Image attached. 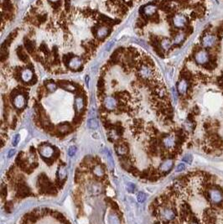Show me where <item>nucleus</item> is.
Wrapping results in <instances>:
<instances>
[{
  "mask_svg": "<svg viewBox=\"0 0 223 224\" xmlns=\"http://www.w3.org/2000/svg\"><path fill=\"white\" fill-rule=\"evenodd\" d=\"M208 197L209 201L213 205H219L222 202L223 193L219 188L212 187L208 190Z\"/></svg>",
  "mask_w": 223,
  "mask_h": 224,
  "instance_id": "obj_1",
  "label": "nucleus"
},
{
  "mask_svg": "<svg viewBox=\"0 0 223 224\" xmlns=\"http://www.w3.org/2000/svg\"><path fill=\"white\" fill-rule=\"evenodd\" d=\"M159 216L164 222H171L175 216L176 213L174 208L170 207H162L159 210Z\"/></svg>",
  "mask_w": 223,
  "mask_h": 224,
  "instance_id": "obj_2",
  "label": "nucleus"
},
{
  "mask_svg": "<svg viewBox=\"0 0 223 224\" xmlns=\"http://www.w3.org/2000/svg\"><path fill=\"white\" fill-rule=\"evenodd\" d=\"M38 150H39L40 156L46 160H51L55 154V148L49 144H43V145H40Z\"/></svg>",
  "mask_w": 223,
  "mask_h": 224,
  "instance_id": "obj_3",
  "label": "nucleus"
},
{
  "mask_svg": "<svg viewBox=\"0 0 223 224\" xmlns=\"http://www.w3.org/2000/svg\"><path fill=\"white\" fill-rule=\"evenodd\" d=\"M217 42V38L215 35L212 34H206L203 36L202 40H201V45L205 48H211Z\"/></svg>",
  "mask_w": 223,
  "mask_h": 224,
  "instance_id": "obj_4",
  "label": "nucleus"
},
{
  "mask_svg": "<svg viewBox=\"0 0 223 224\" xmlns=\"http://www.w3.org/2000/svg\"><path fill=\"white\" fill-rule=\"evenodd\" d=\"M209 60H210V55L208 52L204 50L198 51L195 55V60L199 65H206V63H208Z\"/></svg>",
  "mask_w": 223,
  "mask_h": 224,
  "instance_id": "obj_5",
  "label": "nucleus"
},
{
  "mask_svg": "<svg viewBox=\"0 0 223 224\" xmlns=\"http://www.w3.org/2000/svg\"><path fill=\"white\" fill-rule=\"evenodd\" d=\"M176 137H174V135H166L165 137L162 138V145L163 146L168 149V150H171L173 149H174L176 146Z\"/></svg>",
  "mask_w": 223,
  "mask_h": 224,
  "instance_id": "obj_6",
  "label": "nucleus"
},
{
  "mask_svg": "<svg viewBox=\"0 0 223 224\" xmlns=\"http://www.w3.org/2000/svg\"><path fill=\"white\" fill-rule=\"evenodd\" d=\"M13 104L15 108L17 109H23L26 105V98L21 93H18L14 97L13 99Z\"/></svg>",
  "mask_w": 223,
  "mask_h": 224,
  "instance_id": "obj_7",
  "label": "nucleus"
},
{
  "mask_svg": "<svg viewBox=\"0 0 223 224\" xmlns=\"http://www.w3.org/2000/svg\"><path fill=\"white\" fill-rule=\"evenodd\" d=\"M174 166V160L171 158H167L160 164L159 167V171L163 174L170 172Z\"/></svg>",
  "mask_w": 223,
  "mask_h": 224,
  "instance_id": "obj_8",
  "label": "nucleus"
},
{
  "mask_svg": "<svg viewBox=\"0 0 223 224\" xmlns=\"http://www.w3.org/2000/svg\"><path fill=\"white\" fill-rule=\"evenodd\" d=\"M103 105L107 110L112 111L117 108L118 101L116 100V98H114L112 97H106L103 100Z\"/></svg>",
  "mask_w": 223,
  "mask_h": 224,
  "instance_id": "obj_9",
  "label": "nucleus"
},
{
  "mask_svg": "<svg viewBox=\"0 0 223 224\" xmlns=\"http://www.w3.org/2000/svg\"><path fill=\"white\" fill-rule=\"evenodd\" d=\"M82 65H83V61L78 56H74V57L70 58L68 62L69 68L73 70V71L80 70L81 68Z\"/></svg>",
  "mask_w": 223,
  "mask_h": 224,
  "instance_id": "obj_10",
  "label": "nucleus"
},
{
  "mask_svg": "<svg viewBox=\"0 0 223 224\" xmlns=\"http://www.w3.org/2000/svg\"><path fill=\"white\" fill-rule=\"evenodd\" d=\"M68 175V171H67V168L66 164H60L58 166L57 169V173H56V176H57V180L59 182H63L66 179Z\"/></svg>",
  "mask_w": 223,
  "mask_h": 224,
  "instance_id": "obj_11",
  "label": "nucleus"
},
{
  "mask_svg": "<svg viewBox=\"0 0 223 224\" xmlns=\"http://www.w3.org/2000/svg\"><path fill=\"white\" fill-rule=\"evenodd\" d=\"M187 23V18L185 15L178 14L173 18V24L176 28H183Z\"/></svg>",
  "mask_w": 223,
  "mask_h": 224,
  "instance_id": "obj_12",
  "label": "nucleus"
},
{
  "mask_svg": "<svg viewBox=\"0 0 223 224\" xmlns=\"http://www.w3.org/2000/svg\"><path fill=\"white\" fill-rule=\"evenodd\" d=\"M139 74H140L141 77L144 78V79H150L153 77L154 72H153L152 68L149 66L144 65L139 69Z\"/></svg>",
  "mask_w": 223,
  "mask_h": 224,
  "instance_id": "obj_13",
  "label": "nucleus"
},
{
  "mask_svg": "<svg viewBox=\"0 0 223 224\" xmlns=\"http://www.w3.org/2000/svg\"><path fill=\"white\" fill-rule=\"evenodd\" d=\"M188 87H189V83H188V80L187 79H181L178 85H177V90L178 92L180 95H185L187 91H188Z\"/></svg>",
  "mask_w": 223,
  "mask_h": 224,
  "instance_id": "obj_14",
  "label": "nucleus"
},
{
  "mask_svg": "<svg viewBox=\"0 0 223 224\" xmlns=\"http://www.w3.org/2000/svg\"><path fill=\"white\" fill-rule=\"evenodd\" d=\"M102 190H103V188H102V186H101L100 183L92 182L87 187V190L90 193H92V195H98V194L102 193Z\"/></svg>",
  "mask_w": 223,
  "mask_h": 224,
  "instance_id": "obj_15",
  "label": "nucleus"
},
{
  "mask_svg": "<svg viewBox=\"0 0 223 224\" xmlns=\"http://www.w3.org/2000/svg\"><path fill=\"white\" fill-rule=\"evenodd\" d=\"M33 77H34V73L31 69L25 68L21 71V79L25 82H29L30 81L33 80Z\"/></svg>",
  "mask_w": 223,
  "mask_h": 224,
  "instance_id": "obj_16",
  "label": "nucleus"
},
{
  "mask_svg": "<svg viewBox=\"0 0 223 224\" xmlns=\"http://www.w3.org/2000/svg\"><path fill=\"white\" fill-rule=\"evenodd\" d=\"M115 150L117 155H119L121 157H125L129 153V148L124 144H118L115 146Z\"/></svg>",
  "mask_w": 223,
  "mask_h": 224,
  "instance_id": "obj_17",
  "label": "nucleus"
},
{
  "mask_svg": "<svg viewBox=\"0 0 223 224\" xmlns=\"http://www.w3.org/2000/svg\"><path fill=\"white\" fill-rule=\"evenodd\" d=\"M92 173H93L95 177H96V178H103V176L105 175L104 168L101 164H96V165H94V167L92 169Z\"/></svg>",
  "mask_w": 223,
  "mask_h": 224,
  "instance_id": "obj_18",
  "label": "nucleus"
},
{
  "mask_svg": "<svg viewBox=\"0 0 223 224\" xmlns=\"http://www.w3.org/2000/svg\"><path fill=\"white\" fill-rule=\"evenodd\" d=\"M84 99L81 97H77L75 99V108L77 113H81L84 109Z\"/></svg>",
  "mask_w": 223,
  "mask_h": 224,
  "instance_id": "obj_19",
  "label": "nucleus"
},
{
  "mask_svg": "<svg viewBox=\"0 0 223 224\" xmlns=\"http://www.w3.org/2000/svg\"><path fill=\"white\" fill-rule=\"evenodd\" d=\"M156 11H157V8L155 5H152V4H149V5H147L145 6L144 9H143V13L144 14L147 16V17H150L152 15H154L156 14Z\"/></svg>",
  "mask_w": 223,
  "mask_h": 224,
  "instance_id": "obj_20",
  "label": "nucleus"
},
{
  "mask_svg": "<svg viewBox=\"0 0 223 224\" xmlns=\"http://www.w3.org/2000/svg\"><path fill=\"white\" fill-rule=\"evenodd\" d=\"M109 31L110 29L108 27H101L96 31V37L100 40H103L109 34Z\"/></svg>",
  "mask_w": 223,
  "mask_h": 224,
  "instance_id": "obj_21",
  "label": "nucleus"
},
{
  "mask_svg": "<svg viewBox=\"0 0 223 224\" xmlns=\"http://www.w3.org/2000/svg\"><path fill=\"white\" fill-rule=\"evenodd\" d=\"M108 223L109 224H121L119 216L115 212H111L108 215Z\"/></svg>",
  "mask_w": 223,
  "mask_h": 224,
  "instance_id": "obj_22",
  "label": "nucleus"
},
{
  "mask_svg": "<svg viewBox=\"0 0 223 224\" xmlns=\"http://www.w3.org/2000/svg\"><path fill=\"white\" fill-rule=\"evenodd\" d=\"M70 126L69 125L68 123H66L59 124L58 127H57V131H58L60 134H63L70 132Z\"/></svg>",
  "mask_w": 223,
  "mask_h": 224,
  "instance_id": "obj_23",
  "label": "nucleus"
},
{
  "mask_svg": "<svg viewBox=\"0 0 223 224\" xmlns=\"http://www.w3.org/2000/svg\"><path fill=\"white\" fill-rule=\"evenodd\" d=\"M87 127L90 129L96 130L97 128H98V122L97 120L92 118V119H90L87 121Z\"/></svg>",
  "mask_w": 223,
  "mask_h": 224,
  "instance_id": "obj_24",
  "label": "nucleus"
},
{
  "mask_svg": "<svg viewBox=\"0 0 223 224\" xmlns=\"http://www.w3.org/2000/svg\"><path fill=\"white\" fill-rule=\"evenodd\" d=\"M185 38V33H178L177 35L174 36V45H180V43H182L184 41Z\"/></svg>",
  "mask_w": 223,
  "mask_h": 224,
  "instance_id": "obj_25",
  "label": "nucleus"
},
{
  "mask_svg": "<svg viewBox=\"0 0 223 224\" xmlns=\"http://www.w3.org/2000/svg\"><path fill=\"white\" fill-rule=\"evenodd\" d=\"M108 138L112 141H117L119 138V134L118 133V130L111 129L108 133Z\"/></svg>",
  "mask_w": 223,
  "mask_h": 224,
  "instance_id": "obj_26",
  "label": "nucleus"
},
{
  "mask_svg": "<svg viewBox=\"0 0 223 224\" xmlns=\"http://www.w3.org/2000/svg\"><path fill=\"white\" fill-rule=\"evenodd\" d=\"M17 54H18V58L22 60V61H25V62H26V61H28V60H29L28 55H26L25 52L23 51V49H22V48H18V49Z\"/></svg>",
  "mask_w": 223,
  "mask_h": 224,
  "instance_id": "obj_27",
  "label": "nucleus"
},
{
  "mask_svg": "<svg viewBox=\"0 0 223 224\" xmlns=\"http://www.w3.org/2000/svg\"><path fill=\"white\" fill-rule=\"evenodd\" d=\"M60 86L62 87V88H64L65 90H66V91H69V92H74L75 91V86H73V85H71V84H70V83H64V82H61L60 83Z\"/></svg>",
  "mask_w": 223,
  "mask_h": 224,
  "instance_id": "obj_28",
  "label": "nucleus"
},
{
  "mask_svg": "<svg viewBox=\"0 0 223 224\" xmlns=\"http://www.w3.org/2000/svg\"><path fill=\"white\" fill-rule=\"evenodd\" d=\"M161 46L163 50H169L171 46V42L169 39H163L161 41Z\"/></svg>",
  "mask_w": 223,
  "mask_h": 224,
  "instance_id": "obj_29",
  "label": "nucleus"
},
{
  "mask_svg": "<svg viewBox=\"0 0 223 224\" xmlns=\"http://www.w3.org/2000/svg\"><path fill=\"white\" fill-rule=\"evenodd\" d=\"M192 160H193V156L190 154H186V155H184L183 158H182V161L184 163H186V164H191Z\"/></svg>",
  "mask_w": 223,
  "mask_h": 224,
  "instance_id": "obj_30",
  "label": "nucleus"
},
{
  "mask_svg": "<svg viewBox=\"0 0 223 224\" xmlns=\"http://www.w3.org/2000/svg\"><path fill=\"white\" fill-rule=\"evenodd\" d=\"M184 127H185V129L186 130V131H192V130L194 129V123H193V122L192 121L187 120L185 123V124H184Z\"/></svg>",
  "mask_w": 223,
  "mask_h": 224,
  "instance_id": "obj_31",
  "label": "nucleus"
},
{
  "mask_svg": "<svg viewBox=\"0 0 223 224\" xmlns=\"http://www.w3.org/2000/svg\"><path fill=\"white\" fill-rule=\"evenodd\" d=\"M146 197H147V196H146L145 193H144V192L140 191V192H138V193H137V201L139 202V203H143V202H144V201H145Z\"/></svg>",
  "mask_w": 223,
  "mask_h": 224,
  "instance_id": "obj_32",
  "label": "nucleus"
},
{
  "mask_svg": "<svg viewBox=\"0 0 223 224\" xmlns=\"http://www.w3.org/2000/svg\"><path fill=\"white\" fill-rule=\"evenodd\" d=\"M46 88L47 90L50 92H54L56 89H57V86L55 83L54 82H48L47 85H46Z\"/></svg>",
  "mask_w": 223,
  "mask_h": 224,
  "instance_id": "obj_33",
  "label": "nucleus"
},
{
  "mask_svg": "<svg viewBox=\"0 0 223 224\" xmlns=\"http://www.w3.org/2000/svg\"><path fill=\"white\" fill-rule=\"evenodd\" d=\"M25 45L26 49H27V51L29 52H32L33 51V50H34V45L33 43L30 41V40H25Z\"/></svg>",
  "mask_w": 223,
  "mask_h": 224,
  "instance_id": "obj_34",
  "label": "nucleus"
},
{
  "mask_svg": "<svg viewBox=\"0 0 223 224\" xmlns=\"http://www.w3.org/2000/svg\"><path fill=\"white\" fill-rule=\"evenodd\" d=\"M77 151V148L75 146V145H72V146H70L69 148L68 155L72 157V156H74V155H76Z\"/></svg>",
  "mask_w": 223,
  "mask_h": 224,
  "instance_id": "obj_35",
  "label": "nucleus"
},
{
  "mask_svg": "<svg viewBox=\"0 0 223 224\" xmlns=\"http://www.w3.org/2000/svg\"><path fill=\"white\" fill-rule=\"evenodd\" d=\"M19 141H20V134H15L12 139V145L14 146H17Z\"/></svg>",
  "mask_w": 223,
  "mask_h": 224,
  "instance_id": "obj_36",
  "label": "nucleus"
},
{
  "mask_svg": "<svg viewBox=\"0 0 223 224\" xmlns=\"http://www.w3.org/2000/svg\"><path fill=\"white\" fill-rule=\"evenodd\" d=\"M185 170V164H184V163H180L176 167V171L177 172H181V171H183Z\"/></svg>",
  "mask_w": 223,
  "mask_h": 224,
  "instance_id": "obj_37",
  "label": "nucleus"
},
{
  "mask_svg": "<svg viewBox=\"0 0 223 224\" xmlns=\"http://www.w3.org/2000/svg\"><path fill=\"white\" fill-rule=\"evenodd\" d=\"M135 189H136V186H135L134 184H133V183L128 184V190H129V192H134Z\"/></svg>",
  "mask_w": 223,
  "mask_h": 224,
  "instance_id": "obj_38",
  "label": "nucleus"
},
{
  "mask_svg": "<svg viewBox=\"0 0 223 224\" xmlns=\"http://www.w3.org/2000/svg\"><path fill=\"white\" fill-rule=\"evenodd\" d=\"M15 153H16V151H15V149H9V152H8V154H7L8 158H11V157H13L14 155H15Z\"/></svg>",
  "mask_w": 223,
  "mask_h": 224,
  "instance_id": "obj_39",
  "label": "nucleus"
},
{
  "mask_svg": "<svg viewBox=\"0 0 223 224\" xmlns=\"http://www.w3.org/2000/svg\"><path fill=\"white\" fill-rule=\"evenodd\" d=\"M113 44H114V41H112V42H109V43H108V45H107V51H109V50L111 49Z\"/></svg>",
  "mask_w": 223,
  "mask_h": 224,
  "instance_id": "obj_40",
  "label": "nucleus"
},
{
  "mask_svg": "<svg viewBox=\"0 0 223 224\" xmlns=\"http://www.w3.org/2000/svg\"><path fill=\"white\" fill-rule=\"evenodd\" d=\"M187 224H199V223H198L196 220H195V219H192V220H189Z\"/></svg>",
  "mask_w": 223,
  "mask_h": 224,
  "instance_id": "obj_41",
  "label": "nucleus"
},
{
  "mask_svg": "<svg viewBox=\"0 0 223 224\" xmlns=\"http://www.w3.org/2000/svg\"><path fill=\"white\" fill-rule=\"evenodd\" d=\"M85 80H86V86H87V87H88V86H89V80H90V77H89L88 76H86V78H85Z\"/></svg>",
  "mask_w": 223,
  "mask_h": 224,
  "instance_id": "obj_42",
  "label": "nucleus"
},
{
  "mask_svg": "<svg viewBox=\"0 0 223 224\" xmlns=\"http://www.w3.org/2000/svg\"><path fill=\"white\" fill-rule=\"evenodd\" d=\"M50 2H51V3H57L59 0H49Z\"/></svg>",
  "mask_w": 223,
  "mask_h": 224,
  "instance_id": "obj_43",
  "label": "nucleus"
}]
</instances>
